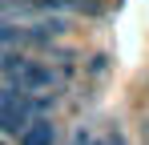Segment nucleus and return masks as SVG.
<instances>
[{"label":"nucleus","mask_w":149,"mask_h":145,"mask_svg":"<svg viewBox=\"0 0 149 145\" xmlns=\"http://www.w3.org/2000/svg\"><path fill=\"white\" fill-rule=\"evenodd\" d=\"M0 81L12 85L16 93H32V97L56 89V72H52L49 65H40V61H32V56H20V52H12V56L4 61Z\"/></svg>","instance_id":"f257e3e1"},{"label":"nucleus","mask_w":149,"mask_h":145,"mask_svg":"<svg viewBox=\"0 0 149 145\" xmlns=\"http://www.w3.org/2000/svg\"><path fill=\"white\" fill-rule=\"evenodd\" d=\"M12 56V48H0V69H4V61Z\"/></svg>","instance_id":"20e7f679"},{"label":"nucleus","mask_w":149,"mask_h":145,"mask_svg":"<svg viewBox=\"0 0 149 145\" xmlns=\"http://www.w3.org/2000/svg\"><path fill=\"white\" fill-rule=\"evenodd\" d=\"M24 4H32V0H24Z\"/></svg>","instance_id":"39448f33"},{"label":"nucleus","mask_w":149,"mask_h":145,"mask_svg":"<svg viewBox=\"0 0 149 145\" xmlns=\"http://www.w3.org/2000/svg\"><path fill=\"white\" fill-rule=\"evenodd\" d=\"M16 141L20 145H56V121L45 117V113H36V117L16 133Z\"/></svg>","instance_id":"7ed1b4c3"},{"label":"nucleus","mask_w":149,"mask_h":145,"mask_svg":"<svg viewBox=\"0 0 149 145\" xmlns=\"http://www.w3.org/2000/svg\"><path fill=\"white\" fill-rule=\"evenodd\" d=\"M32 117H36V97L32 93H16L12 89V93L0 101V129L4 133H20Z\"/></svg>","instance_id":"f03ea898"}]
</instances>
